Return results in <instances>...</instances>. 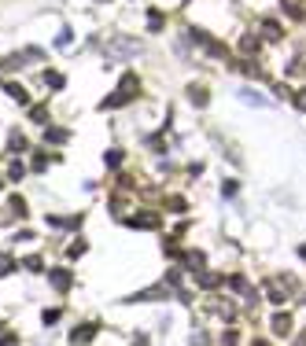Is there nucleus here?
Here are the masks:
<instances>
[{"instance_id":"39448f33","label":"nucleus","mask_w":306,"mask_h":346,"mask_svg":"<svg viewBox=\"0 0 306 346\" xmlns=\"http://www.w3.org/2000/svg\"><path fill=\"white\" fill-rule=\"evenodd\" d=\"M299 254H303V258H306V247H299Z\"/></svg>"},{"instance_id":"20e7f679","label":"nucleus","mask_w":306,"mask_h":346,"mask_svg":"<svg viewBox=\"0 0 306 346\" xmlns=\"http://www.w3.org/2000/svg\"><path fill=\"white\" fill-rule=\"evenodd\" d=\"M299 107H306V89L299 92Z\"/></svg>"},{"instance_id":"f03ea898","label":"nucleus","mask_w":306,"mask_h":346,"mask_svg":"<svg viewBox=\"0 0 306 346\" xmlns=\"http://www.w3.org/2000/svg\"><path fill=\"white\" fill-rule=\"evenodd\" d=\"M288 328H292V321H288V317L281 313V317H277V321H273V332H281V335H284V332H288Z\"/></svg>"},{"instance_id":"f257e3e1","label":"nucleus","mask_w":306,"mask_h":346,"mask_svg":"<svg viewBox=\"0 0 306 346\" xmlns=\"http://www.w3.org/2000/svg\"><path fill=\"white\" fill-rule=\"evenodd\" d=\"M262 30H266V37H277V41H281V22H273V18H266V22H262Z\"/></svg>"},{"instance_id":"7ed1b4c3","label":"nucleus","mask_w":306,"mask_h":346,"mask_svg":"<svg viewBox=\"0 0 306 346\" xmlns=\"http://www.w3.org/2000/svg\"><path fill=\"white\" fill-rule=\"evenodd\" d=\"M284 7H288V15H292V18H303V7H299V0H284Z\"/></svg>"}]
</instances>
